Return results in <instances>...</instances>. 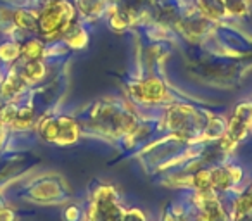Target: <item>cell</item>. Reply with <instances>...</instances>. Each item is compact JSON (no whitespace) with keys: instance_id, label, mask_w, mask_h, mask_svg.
<instances>
[{"instance_id":"5","label":"cell","mask_w":252,"mask_h":221,"mask_svg":"<svg viewBox=\"0 0 252 221\" xmlns=\"http://www.w3.org/2000/svg\"><path fill=\"white\" fill-rule=\"evenodd\" d=\"M252 125V105L251 104H242L235 109L233 116H231L228 128L224 131V147H231L233 144H237L238 140L245 137L247 130Z\"/></svg>"},{"instance_id":"10","label":"cell","mask_w":252,"mask_h":221,"mask_svg":"<svg viewBox=\"0 0 252 221\" xmlns=\"http://www.w3.org/2000/svg\"><path fill=\"white\" fill-rule=\"evenodd\" d=\"M14 21L19 28L25 30H38V16H35L33 12L26 11H18L14 14Z\"/></svg>"},{"instance_id":"14","label":"cell","mask_w":252,"mask_h":221,"mask_svg":"<svg viewBox=\"0 0 252 221\" xmlns=\"http://www.w3.org/2000/svg\"><path fill=\"white\" fill-rule=\"evenodd\" d=\"M193 185L199 192H213L211 190V169H200L193 176Z\"/></svg>"},{"instance_id":"18","label":"cell","mask_w":252,"mask_h":221,"mask_svg":"<svg viewBox=\"0 0 252 221\" xmlns=\"http://www.w3.org/2000/svg\"><path fill=\"white\" fill-rule=\"evenodd\" d=\"M21 54V47L18 43H4V45H0V57L5 61H11L16 59V57Z\"/></svg>"},{"instance_id":"20","label":"cell","mask_w":252,"mask_h":221,"mask_svg":"<svg viewBox=\"0 0 252 221\" xmlns=\"http://www.w3.org/2000/svg\"><path fill=\"white\" fill-rule=\"evenodd\" d=\"M123 221H145V216L138 209L125 211V214H123Z\"/></svg>"},{"instance_id":"15","label":"cell","mask_w":252,"mask_h":221,"mask_svg":"<svg viewBox=\"0 0 252 221\" xmlns=\"http://www.w3.org/2000/svg\"><path fill=\"white\" fill-rule=\"evenodd\" d=\"M21 52L30 61H38L43 54V45L40 42H36V40H32V42H28L26 45L21 47Z\"/></svg>"},{"instance_id":"16","label":"cell","mask_w":252,"mask_h":221,"mask_svg":"<svg viewBox=\"0 0 252 221\" xmlns=\"http://www.w3.org/2000/svg\"><path fill=\"white\" fill-rule=\"evenodd\" d=\"M23 83H25V81L21 80V76L11 74V76H9V80L5 81L4 85H2V95H5V97L16 95L23 88Z\"/></svg>"},{"instance_id":"12","label":"cell","mask_w":252,"mask_h":221,"mask_svg":"<svg viewBox=\"0 0 252 221\" xmlns=\"http://www.w3.org/2000/svg\"><path fill=\"white\" fill-rule=\"evenodd\" d=\"M33 121V111L32 109H21V111H16L14 118L11 121V126L14 128H28Z\"/></svg>"},{"instance_id":"9","label":"cell","mask_w":252,"mask_h":221,"mask_svg":"<svg viewBox=\"0 0 252 221\" xmlns=\"http://www.w3.org/2000/svg\"><path fill=\"white\" fill-rule=\"evenodd\" d=\"M43 74H45V66L40 61H30L23 69L21 80L25 83H36V81L42 80Z\"/></svg>"},{"instance_id":"1","label":"cell","mask_w":252,"mask_h":221,"mask_svg":"<svg viewBox=\"0 0 252 221\" xmlns=\"http://www.w3.org/2000/svg\"><path fill=\"white\" fill-rule=\"evenodd\" d=\"M74 11L71 4L64 0H54L43 9V12L38 16V28L47 38H56L63 32H66L67 26L73 21Z\"/></svg>"},{"instance_id":"11","label":"cell","mask_w":252,"mask_h":221,"mask_svg":"<svg viewBox=\"0 0 252 221\" xmlns=\"http://www.w3.org/2000/svg\"><path fill=\"white\" fill-rule=\"evenodd\" d=\"M105 5V0H80V9L85 16H98Z\"/></svg>"},{"instance_id":"6","label":"cell","mask_w":252,"mask_h":221,"mask_svg":"<svg viewBox=\"0 0 252 221\" xmlns=\"http://www.w3.org/2000/svg\"><path fill=\"white\" fill-rule=\"evenodd\" d=\"M130 94L137 100L145 102V104H156L166 98V87L158 78H149L140 83H135L130 87Z\"/></svg>"},{"instance_id":"4","label":"cell","mask_w":252,"mask_h":221,"mask_svg":"<svg viewBox=\"0 0 252 221\" xmlns=\"http://www.w3.org/2000/svg\"><path fill=\"white\" fill-rule=\"evenodd\" d=\"M95 120L97 125H100V128L104 126V130H109L114 135L130 133L137 126V121L130 113H123L112 107H104L102 111L95 113Z\"/></svg>"},{"instance_id":"8","label":"cell","mask_w":252,"mask_h":221,"mask_svg":"<svg viewBox=\"0 0 252 221\" xmlns=\"http://www.w3.org/2000/svg\"><path fill=\"white\" fill-rule=\"evenodd\" d=\"M197 7L206 18L220 19L228 14V7L224 0H197Z\"/></svg>"},{"instance_id":"13","label":"cell","mask_w":252,"mask_h":221,"mask_svg":"<svg viewBox=\"0 0 252 221\" xmlns=\"http://www.w3.org/2000/svg\"><path fill=\"white\" fill-rule=\"evenodd\" d=\"M226 131L224 123L220 118H209V123L206 125V137L209 138H221Z\"/></svg>"},{"instance_id":"2","label":"cell","mask_w":252,"mask_h":221,"mask_svg":"<svg viewBox=\"0 0 252 221\" xmlns=\"http://www.w3.org/2000/svg\"><path fill=\"white\" fill-rule=\"evenodd\" d=\"M40 135L47 142H54V144L59 145H69L78 140L80 130H78L76 121L71 120V118H47L40 125Z\"/></svg>"},{"instance_id":"7","label":"cell","mask_w":252,"mask_h":221,"mask_svg":"<svg viewBox=\"0 0 252 221\" xmlns=\"http://www.w3.org/2000/svg\"><path fill=\"white\" fill-rule=\"evenodd\" d=\"M242 171L235 168H214L211 169V190H228L231 183L238 182Z\"/></svg>"},{"instance_id":"3","label":"cell","mask_w":252,"mask_h":221,"mask_svg":"<svg viewBox=\"0 0 252 221\" xmlns=\"http://www.w3.org/2000/svg\"><path fill=\"white\" fill-rule=\"evenodd\" d=\"M125 211L119 207L116 200L114 189L102 187L95 193L94 204L90 207V220L92 221H123Z\"/></svg>"},{"instance_id":"21","label":"cell","mask_w":252,"mask_h":221,"mask_svg":"<svg viewBox=\"0 0 252 221\" xmlns=\"http://www.w3.org/2000/svg\"><path fill=\"white\" fill-rule=\"evenodd\" d=\"M14 220V214L9 209H0V221H12Z\"/></svg>"},{"instance_id":"17","label":"cell","mask_w":252,"mask_h":221,"mask_svg":"<svg viewBox=\"0 0 252 221\" xmlns=\"http://www.w3.org/2000/svg\"><path fill=\"white\" fill-rule=\"evenodd\" d=\"M252 213V187L237 200V214L242 216V214H249Z\"/></svg>"},{"instance_id":"19","label":"cell","mask_w":252,"mask_h":221,"mask_svg":"<svg viewBox=\"0 0 252 221\" xmlns=\"http://www.w3.org/2000/svg\"><path fill=\"white\" fill-rule=\"evenodd\" d=\"M66 42L69 43L71 47H76V49L78 47H83L85 43H87V33H85L83 30L76 28L66 36Z\"/></svg>"}]
</instances>
